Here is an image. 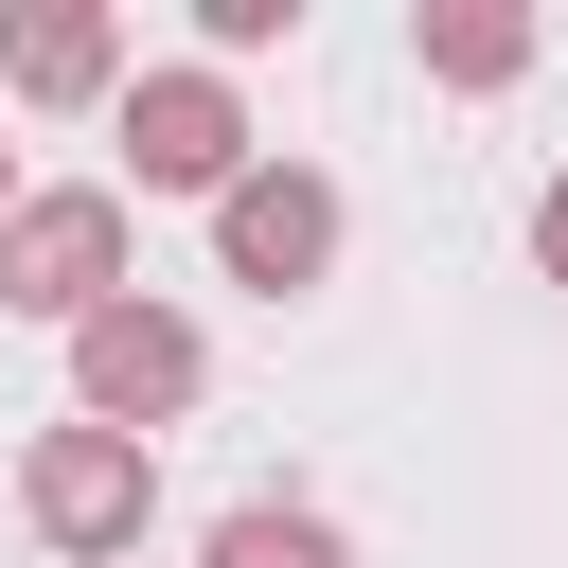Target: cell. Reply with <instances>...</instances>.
Here are the masks:
<instances>
[{
  "instance_id": "6da1fadb",
  "label": "cell",
  "mask_w": 568,
  "mask_h": 568,
  "mask_svg": "<svg viewBox=\"0 0 568 568\" xmlns=\"http://www.w3.org/2000/svg\"><path fill=\"white\" fill-rule=\"evenodd\" d=\"M106 302H142L124 178H53V195H18V231H0V320H53V337H89Z\"/></svg>"
},
{
  "instance_id": "7a4b0ae2",
  "label": "cell",
  "mask_w": 568,
  "mask_h": 568,
  "mask_svg": "<svg viewBox=\"0 0 568 568\" xmlns=\"http://www.w3.org/2000/svg\"><path fill=\"white\" fill-rule=\"evenodd\" d=\"M18 515H36V550H71V568H124L142 550V515H160V444H124V426H36L18 444Z\"/></svg>"
},
{
  "instance_id": "3957f363",
  "label": "cell",
  "mask_w": 568,
  "mask_h": 568,
  "mask_svg": "<svg viewBox=\"0 0 568 568\" xmlns=\"http://www.w3.org/2000/svg\"><path fill=\"white\" fill-rule=\"evenodd\" d=\"M106 142H124V178H142V195H195V213H213V195H231V178L266 160V142H248V89H231L213 53L142 71V89L106 106Z\"/></svg>"
},
{
  "instance_id": "277c9868",
  "label": "cell",
  "mask_w": 568,
  "mask_h": 568,
  "mask_svg": "<svg viewBox=\"0 0 568 568\" xmlns=\"http://www.w3.org/2000/svg\"><path fill=\"white\" fill-rule=\"evenodd\" d=\"M195 390H213V337H195L178 302H106V320L71 337V426H124V444H160Z\"/></svg>"
},
{
  "instance_id": "5b68a950",
  "label": "cell",
  "mask_w": 568,
  "mask_h": 568,
  "mask_svg": "<svg viewBox=\"0 0 568 568\" xmlns=\"http://www.w3.org/2000/svg\"><path fill=\"white\" fill-rule=\"evenodd\" d=\"M337 231H355V213H337V178H320V160H248V178L213 195V266H231L248 302L337 284Z\"/></svg>"
},
{
  "instance_id": "8992f818",
  "label": "cell",
  "mask_w": 568,
  "mask_h": 568,
  "mask_svg": "<svg viewBox=\"0 0 568 568\" xmlns=\"http://www.w3.org/2000/svg\"><path fill=\"white\" fill-rule=\"evenodd\" d=\"M0 89L18 106H124L142 71H124V18L106 0H18L0 18Z\"/></svg>"
},
{
  "instance_id": "52a82bcc",
  "label": "cell",
  "mask_w": 568,
  "mask_h": 568,
  "mask_svg": "<svg viewBox=\"0 0 568 568\" xmlns=\"http://www.w3.org/2000/svg\"><path fill=\"white\" fill-rule=\"evenodd\" d=\"M408 53H426V89H515V71H532V18H515V0H426Z\"/></svg>"
},
{
  "instance_id": "ba28073f",
  "label": "cell",
  "mask_w": 568,
  "mask_h": 568,
  "mask_svg": "<svg viewBox=\"0 0 568 568\" xmlns=\"http://www.w3.org/2000/svg\"><path fill=\"white\" fill-rule=\"evenodd\" d=\"M195 568H355V532H337V515H320V497H231V515H213V550H195Z\"/></svg>"
},
{
  "instance_id": "9c48e42d",
  "label": "cell",
  "mask_w": 568,
  "mask_h": 568,
  "mask_svg": "<svg viewBox=\"0 0 568 568\" xmlns=\"http://www.w3.org/2000/svg\"><path fill=\"white\" fill-rule=\"evenodd\" d=\"M195 36H213V71H231V53H266V36H302V0H195Z\"/></svg>"
},
{
  "instance_id": "30bf717a",
  "label": "cell",
  "mask_w": 568,
  "mask_h": 568,
  "mask_svg": "<svg viewBox=\"0 0 568 568\" xmlns=\"http://www.w3.org/2000/svg\"><path fill=\"white\" fill-rule=\"evenodd\" d=\"M532 266H550V284H568V178H550V195H532Z\"/></svg>"
},
{
  "instance_id": "8fae6325",
  "label": "cell",
  "mask_w": 568,
  "mask_h": 568,
  "mask_svg": "<svg viewBox=\"0 0 568 568\" xmlns=\"http://www.w3.org/2000/svg\"><path fill=\"white\" fill-rule=\"evenodd\" d=\"M0 231H18V142H0Z\"/></svg>"
}]
</instances>
